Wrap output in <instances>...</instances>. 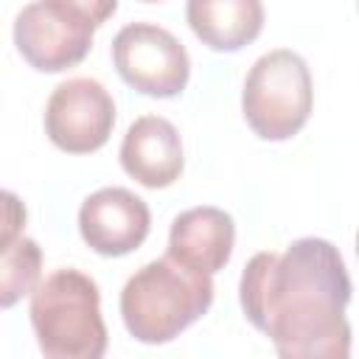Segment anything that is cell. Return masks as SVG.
Instances as JSON below:
<instances>
[{"mask_svg": "<svg viewBox=\"0 0 359 359\" xmlns=\"http://www.w3.org/2000/svg\"><path fill=\"white\" fill-rule=\"evenodd\" d=\"M238 300L278 359H351V275L331 241L306 236L283 252H255Z\"/></svg>", "mask_w": 359, "mask_h": 359, "instance_id": "obj_1", "label": "cell"}, {"mask_svg": "<svg viewBox=\"0 0 359 359\" xmlns=\"http://www.w3.org/2000/svg\"><path fill=\"white\" fill-rule=\"evenodd\" d=\"M213 303V280L168 255L143 264L121 289L126 331L146 345H163L194 325Z\"/></svg>", "mask_w": 359, "mask_h": 359, "instance_id": "obj_2", "label": "cell"}, {"mask_svg": "<svg viewBox=\"0 0 359 359\" xmlns=\"http://www.w3.org/2000/svg\"><path fill=\"white\" fill-rule=\"evenodd\" d=\"M28 314L45 359H104L109 334L90 275L73 266L50 272L31 292Z\"/></svg>", "mask_w": 359, "mask_h": 359, "instance_id": "obj_3", "label": "cell"}, {"mask_svg": "<svg viewBox=\"0 0 359 359\" xmlns=\"http://www.w3.org/2000/svg\"><path fill=\"white\" fill-rule=\"evenodd\" d=\"M115 11V0H36L20 8L14 45L34 70L62 73L84 62L95 31Z\"/></svg>", "mask_w": 359, "mask_h": 359, "instance_id": "obj_4", "label": "cell"}, {"mask_svg": "<svg viewBox=\"0 0 359 359\" xmlns=\"http://www.w3.org/2000/svg\"><path fill=\"white\" fill-rule=\"evenodd\" d=\"M311 104L309 65L289 48L258 56L244 79L241 112L261 140H289L297 135L311 115Z\"/></svg>", "mask_w": 359, "mask_h": 359, "instance_id": "obj_5", "label": "cell"}, {"mask_svg": "<svg viewBox=\"0 0 359 359\" xmlns=\"http://www.w3.org/2000/svg\"><path fill=\"white\" fill-rule=\"evenodd\" d=\"M118 76L151 98H174L185 90L191 59L185 45L157 22H129L112 39Z\"/></svg>", "mask_w": 359, "mask_h": 359, "instance_id": "obj_6", "label": "cell"}, {"mask_svg": "<svg viewBox=\"0 0 359 359\" xmlns=\"http://www.w3.org/2000/svg\"><path fill=\"white\" fill-rule=\"evenodd\" d=\"M115 126V101L95 79L76 76L53 87L45 104V135L67 154L98 151Z\"/></svg>", "mask_w": 359, "mask_h": 359, "instance_id": "obj_7", "label": "cell"}, {"mask_svg": "<svg viewBox=\"0 0 359 359\" xmlns=\"http://www.w3.org/2000/svg\"><path fill=\"white\" fill-rule=\"evenodd\" d=\"M151 227L149 205L129 188L109 185L90 194L79 208V233L84 244L107 258L135 252Z\"/></svg>", "mask_w": 359, "mask_h": 359, "instance_id": "obj_8", "label": "cell"}, {"mask_svg": "<svg viewBox=\"0 0 359 359\" xmlns=\"http://www.w3.org/2000/svg\"><path fill=\"white\" fill-rule=\"evenodd\" d=\"M233 244H236L233 216L222 208L202 205L182 210L171 222L165 255L180 266L210 278L219 269H224V264L233 255Z\"/></svg>", "mask_w": 359, "mask_h": 359, "instance_id": "obj_9", "label": "cell"}, {"mask_svg": "<svg viewBox=\"0 0 359 359\" xmlns=\"http://www.w3.org/2000/svg\"><path fill=\"white\" fill-rule=\"evenodd\" d=\"M118 157L123 171L143 188H168L185 165L180 132L163 115H140L132 121Z\"/></svg>", "mask_w": 359, "mask_h": 359, "instance_id": "obj_10", "label": "cell"}, {"mask_svg": "<svg viewBox=\"0 0 359 359\" xmlns=\"http://www.w3.org/2000/svg\"><path fill=\"white\" fill-rule=\"evenodd\" d=\"M185 17L191 31L219 53L241 50L264 28V6L258 0H191Z\"/></svg>", "mask_w": 359, "mask_h": 359, "instance_id": "obj_11", "label": "cell"}, {"mask_svg": "<svg viewBox=\"0 0 359 359\" xmlns=\"http://www.w3.org/2000/svg\"><path fill=\"white\" fill-rule=\"evenodd\" d=\"M42 275V250L34 238L20 236L0 250V309L17 306L31 294Z\"/></svg>", "mask_w": 359, "mask_h": 359, "instance_id": "obj_12", "label": "cell"}, {"mask_svg": "<svg viewBox=\"0 0 359 359\" xmlns=\"http://www.w3.org/2000/svg\"><path fill=\"white\" fill-rule=\"evenodd\" d=\"M25 219H28L25 202L17 194L0 188V250L8 247L11 241H17L22 236Z\"/></svg>", "mask_w": 359, "mask_h": 359, "instance_id": "obj_13", "label": "cell"}]
</instances>
